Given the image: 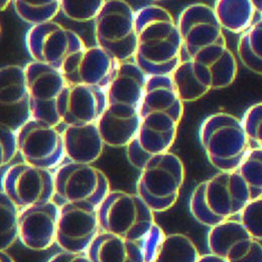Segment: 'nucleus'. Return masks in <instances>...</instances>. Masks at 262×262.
Instances as JSON below:
<instances>
[{
	"mask_svg": "<svg viewBox=\"0 0 262 262\" xmlns=\"http://www.w3.org/2000/svg\"><path fill=\"white\" fill-rule=\"evenodd\" d=\"M183 114L184 102L171 76H148L139 107V131L126 146L129 164L140 170L155 156L169 151Z\"/></svg>",
	"mask_w": 262,
	"mask_h": 262,
	"instance_id": "1",
	"label": "nucleus"
},
{
	"mask_svg": "<svg viewBox=\"0 0 262 262\" xmlns=\"http://www.w3.org/2000/svg\"><path fill=\"white\" fill-rule=\"evenodd\" d=\"M137 45L133 62L147 76L171 75L183 61L182 36L172 15L149 4L136 10Z\"/></svg>",
	"mask_w": 262,
	"mask_h": 262,
	"instance_id": "2",
	"label": "nucleus"
},
{
	"mask_svg": "<svg viewBox=\"0 0 262 262\" xmlns=\"http://www.w3.org/2000/svg\"><path fill=\"white\" fill-rule=\"evenodd\" d=\"M252 200L237 170L220 171L200 183L190 198V212L200 224L212 228L239 216Z\"/></svg>",
	"mask_w": 262,
	"mask_h": 262,
	"instance_id": "3",
	"label": "nucleus"
},
{
	"mask_svg": "<svg viewBox=\"0 0 262 262\" xmlns=\"http://www.w3.org/2000/svg\"><path fill=\"white\" fill-rule=\"evenodd\" d=\"M199 138L209 162L220 171L237 170L252 147L242 120L226 112L208 116Z\"/></svg>",
	"mask_w": 262,
	"mask_h": 262,
	"instance_id": "4",
	"label": "nucleus"
},
{
	"mask_svg": "<svg viewBox=\"0 0 262 262\" xmlns=\"http://www.w3.org/2000/svg\"><path fill=\"white\" fill-rule=\"evenodd\" d=\"M101 232L138 240L158 225L155 212L137 194L111 191L98 208Z\"/></svg>",
	"mask_w": 262,
	"mask_h": 262,
	"instance_id": "5",
	"label": "nucleus"
},
{
	"mask_svg": "<svg viewBox=\"0 0 262 262\" xmlns=\"http://www.w3.org/2000/svg\"><path fill=\"white\" fill-rule=\"evenodd\" d=\"M185 182V166L172 152L151 158L140 169L136 194L155 212L170 209L178 201Z\"/></svg>",
	"mask_w": 262,
	"mask_h": 262,
	"instance_id": "6",
	"label": "nucleus"
},
{
	"mask_svg": "<svg viewBox=\"0 0 262 262\" xmlns=\"http://www.w3.org/2000/svg\"><path fill=\"white\" fill-rule=\"evenodd\" d=\"M96 43L118 62L136 52V11L125 0H106L94 20Z\"/></svg>",
	"mask_w": 262,
	"mask_h": 262,
	"instance_id": "7",
	"label": "nucleus"
},
{
	"mask_svg": "<svg viewBox=\"0 0 262 262\" xmlns=\"http://www.w3.org/2000/svg\"><path fill=\"white\" fill-rule=\"evenodd\" d=\"M178 27L188 59H198L228 49L214 8L205 3L187 6L180 14Z\"/></svg>",
	"mask_w": 262,
	"mask_h": 262,
	"instance_id": "8",
	"label": "nucleus"
},
{
	"mask_svg": "<svg viewBox=\"0 0 262 262\" xmlns=\"http://www.w3.org/2000/svg\"><path fill=\"white\" fill-rule=\"evenodd\" d=\"M55 196L62 204L73 203L99 208L111 192L106 174L91 164L70 162L55 171Z\"/></svg>",
	"mask_w": 262,
	"mask_h": 262,
	"instance_id": "9",
	"label": "nucleus"
},
{
	"mask_svg": "<svg viewBox=\"0 0 262 262\" xmlns=\"http://www.w3.org/2000/svg\"><path fill=\"white\" fill-rule=\"evenodd\" d=\"M26 46L34 62L61 72L70 58L87 48L79 34L54 20L32 26L26 34Z\"/></svg>",
	"mask_w": 262,
	"mask_h": 262,
	"instance_id": "10",
	"label": "nucleus"
},
{
	"mask_svg": "<svg viewBox=\"0 0 262 262\" xmlns=\"http://www.w3.org/2000/svg\"><path fill=\"white\" fill-rule=\"evenodd\" d=\"M1 191L20 210L48 203L56 195L55 174L26 162L11 164L2 170Z\"/></svg>",
	"mask_w": 262,
	"mask_h": 262,
	"instance_id": "11",
	"label": "nucleus"
},
{
	"mask_svg": "<svg viewBox=\"0 0 262 262\" xmlns=\"http://www.w3.org/2000/svg\"><path fill=\"white\" fill-rule=\"evenodd\" d=\"M25 71L32 118L57 127L62 123L59 99L67 85L63 73L34 61L25 66Z\"/></svg>",
	"mask_w": 262,
	"mask_h": 262,
	"instance_id": "12",
	"label": "nucleus"
},
{
	"mask_svg": "<svg viewBox=\"0 0 262 262\" xmlns=\"http://www.w3.org/2000/svg\"><path fill=\"white\" fill-rule=\"evenodd\" d=\"M165 236L159 225L138 240L100 232L87 255L93 262H155Z\"/></svg>",
	"mask_w": 262,
	"mask_h": 262,
	"instance_id": "13",
	"label": "nucleus"
},
{
	"mask_svg": "<svg viewBox=\"0 0 262 262\" xmlns=\"http://www.w3.org/2000/svg\"><path fill=\"white\" fill-rule=\"evenodd\" d=\"M18 148L24 162L53 169L66 158L63 133L56 126L31 119L17 131Z\"/></svg>",
	"mask_w": 262,
	"mask_h": 262,
	"instance_id": "14",
	"label": "nucleus"
},
{
	"mask_svg": "<svg viewBox=\"0 0 262 262\" xmlns=\"http://www.w3.org/2000/svg\"><path fill=\"white\" fill-rule=\"evenodd\" d=\"M60 208L57 244L66 252L87 254L101 232L98 208L73 203Z\"/></svg>",
	"mask_w": 262,
	"mask_h": 262,
	"instance_id": "15",
	"label": "nucleus"
},
{
	"mask_svg": "<svg viewBox=\"0 0 262 262\" xmlns=\"http://www.w3.org/2000/svg\"><path fill=\"white\" fill-rule=\"evenodd\" d=\"M207 242L210 253L226 262H262L261 243L239 220L230 219L210 228Z\"/></svg>",
	"mask_w": 262,
	"mask_h": 262,
	"instance_id": "16",
	"label": "nucleus"
},
{
	"mask_svg": "<svg viewBox=\"0 0 262 262\" xmlns=\"http://www.w3.org/2000/svg\"><path fill=\"white\" fill-rule=\"evenodd\" d=\"M106 108L107 89L68 83L58 104L59 114L65 125L97 123Z\"/></svg>",
	"mask_w": 262,
	"mask_h": 262,
	"instance_id": "17",
	"label": "nucleus"
},
{
	"mask_svg": "<svg viewBox=\"0 0 262 262\" xmlns=\"http://www.w3.org/2000/svg\"><path fill=\"white\" fill-rule=\"evenodd\" d=\"M0 77L1 125L18 131L32 119L25 67L3 66Z\"/></svg>",
	"mask_w": 262,
	"mask_h": 262,
	"instance_id": "18",
	"label": "nucleus"
},
{
	"mask_svg": "<svg viewBox=\"0 0 262 262\" xmlns=\"http://www.w3.org/2000/svg\"><path fill=\"white\" fill-rule=\"evenodd\" d=\"M119 64L99 46L87 47L66 63L62 73L68 84L107 89Z\"/></svg>",
	"mask_w": 262,
	"mask_h": 262,
	"instance_id": "19",
	"label": "nucleus"
},
{
	"mask_svg": "<svg viewBox=\"0 0 262 262\" xmlns=\"http://www.w3.org/2000/svg\"><path fill=\"white\" fill-rule=\"evenodd\" d=\"M60 206L50 201L34 205L19 212V239L34 251H42L57 243Z\"/></svg>",
	"mask_w": 262,
	"mask_h": 262,
	"instance_id": "20",
	"label": "nucleus"
},
{
	"mask_svg": "<svg viewBox=\"0 0 262 262\" xmlns=\"http://www.w3.org/2000/svg\"><path fill=\"white\" fill-rule=\"evenodd\" d=\"M147 78L134 62H119L107 87V104L139 109Z\"/></svg>",
	"mask_w": 262,
	"mask_h": 262,
	"instance_id": "21",
	"label": "nucleus"
},
{
	"mask_svg": "<svg viewBox=\"0 0 262 262\" xmlns=\"http://www.w3.org/2000/svg\"><path fill=\"white\" fill-rule=\"evenodd\" d=\"M97 125L106 145L126 147L139 131V109L107 105Z\"/></svg>",
	"mask_w": 262,
	"mask_h": 262,
	"instance_id": "22",
	"label": "nucleus"
},
{
	"mask_svg": "<svg viewBox=\"0 0 262 262\" xmlns=\"http://www.w3.org/2000/svg\"><path fill=\"white\" fill-rule=\"evenodd\" d=\"M63 137L66 158L73 163L92 164L103 152L105 143L97 123L66 125Z\"/></svg>",
	"mask_w": 262,
	"mask_h": 262,
	"instance_id": "23",
	"label": "nucleus"
},
{
	"mask_svg": "<svg viewBox=\"0 0 262 262\" xmlns=\"http://www.w3.org/2000/svg\"><path fill=\"white\" fill-rule=\"evenodd\" d=\"M213 8L223 30L230 33L242 34L254 23L256 11L251 0H216Z\"/></svg>",
	"mask_w": 262,
	"mask_h": 262,
	"instance_id": "24",
	"label": "nucleus"
},
{
	"mask_svg": "<svg viewBox=\"0 0 262 262\" xmlns=\"http://www.w3.org/2000/svg\"><path fill=\"white\" fill-rule=\"evenodd\" d=\"M237 53L243 65L262 76V17L240 35Z\"/></svg>",
	"mask_w": 262,
	"mask_h": 262,
	"instance_id": "25",
	"label": "nucleus"
},
{
	"mask_svg": "<svg viewBox=\"0 0 262 262\" xmlns=\"http://www.w3.org/2000/svg\"><path fill=\"white\" fill-rule=\"evenodd\" d=\"M170 76L177 93L184 103L196 101L210 92L198 79L191 59L183 60Z\"/></svg>",
	"mask_w": 262,
	"mask_h": 262,
	"instance_id": "26",
	"label": "nucleus"
},
{
	"mask_svg": "<svg viewBox=\"0 0 262 262\" xmlns=\"http://www.w3.org/2000/svg\"><path fill=\"white\" fill-rule=\"evenodd\" d=\"M201 255L195 243L184 234L166 235L155 262H198Z\"/></svg>",
	"mask_w": 262,
	"mask_h": 262,
	"instance_id": "27",
	"label": "nucleus"
},
{
	"mask_svg": "<svg viewBox=\"0 0 262 262\" xmlns=\"http://www.w3.org/2000/svg\"><path fill=\"white\" fill-rule=\"evenodd\" d=\"M12 3L16 14L32 26L52 21L61 11V0H13Z\"/></svg>",
	"mask_w": 262,
	"mask_h": 262,
	"instance_id": "28",
	"label": "nucleus"
},
{
	"mask_svg": "<svg viewBox=\"0 0 262 262\" xmlns=\"http://www.w3.org/2000/svg\"><path fill=\"white\" fill-rule=\"evenodd\" d=\"M19 208L1 191V250H7L19 238Z\"/></svg>",
	"mask_w": 262,
	"mask_h": 262,
	"instance_id": "29",
	"label": "nucleus"
},
{
	"mask_svg": "<svg viewBox=\"0 0 262 262\" xmlns=\"http://www.w3.org/2000/svg\"><path fill=\"white\" fill-rule=\"evenodd\" d=\"M237 171L248 186L252 200L262 196V148L252 146Z\"/></svg>",
	"mask_w": 262,
	"mask_h": 262,
	"instance_id": "30",
	"label": "nucleus"
},
{
	"mask_svg": "<svg viewBox=\"0 0 262 262\" xmlns=\"http://www.w3.org/2000/svg\"><path fill=\"white\" fill-rule=\"evenodd\" d=\"M106 0H61V11L76 23L95 20Z\"/></svg>",
	"mask_w": 262,
	"mask_h": 262,
	"instance_id": "31",
	"label": "nucleus"
},
{
	"mask_svg": "<svg viewBox=\"0 0 262 262\" xmlns=\"http://www.w3.org/2000/svg\"><path fill=\"white\" fill-rule=\"evenodd\" d=\"M239 221L251 236L262 241V196L251 200L239 214Z\"/></svg>",
	"mask_w": 262,
	"mask_h": 262,
	"instance_id": "32",
	"label": "nucleus"
},
{
	"mask_svg": "<svg viewBox=\"0 0 262 262\" xmlns=\"http://www.w3.org/2000/svg\"><path fill=\"white\" fill-rule=\"evenodd\" d=\"M242 123L251 144L262 148V102L253 104L246 110Z\"/></svg>",
	"mask_w": 262,
	"mask_h": 262,
	"instance_id": "33",
	"label": "nucleus"
},
{
	"mask_svg": "<svg viewBox=\"0 0 262 262\" xmlns=\"http://www.w3.org/2000/svg\"><path fill=\"white\" fill-rule=\"evenodd\" d=\"M0 164L1 168H4L6 165H8L12 162V160L19 152L17 131L13 130L4 125H0Z\"/></svg>",
	"mask_w": 262,
	"mask_h": 262,
	"instance_id": "34",
	"label": "nucleus"
},
{
	"mask_svg": "<svg viewBox=\"0 0 262 262\" xmlns=\"http://www.w3.org/2000/svg\"><path fill=\"white\" fill-rule=\"evenodd\" d=\"M48 262H93L87 254L63 251L54 255Z\"/></svg>",
	"mask_w": 262,
	"mask_h": 262,
	"instance_id": "35",
	"label": "nucleus"
},
{
	"mask_svg": "<svg viewBox=\"0 0 262 262\" xmlns=\"http://www.w3.org/2000/svg\"><path fill=\"white\" fill-rule=\"evenodd\" d=\"M198 262H226L223 258L215 255V254H212V253H209V254H205V255H201L200 259Z\"/></svg>",
	"mask_w": 262,
	"mask_h": 262,
	"instance_id": "36",
	"label": "nucleus"
},
{
	"mask_svg": "<svg viewBox=\"0 0 262 262\" xmlns=\"http://www.w3.org/2000/svg\"><path fill=\"white\" fill-rule=\"evenodd\" d=\"M0 260L1 262H15V260L6 252V250H1Z\"/></svg>",
	"mask_w": 262,
	"mask_h": 262,
	"instance_id": "37",
	"label": "nucleus"
},
{
	"mask_svg": "<svg viewBox=\"0 0 262 262\" xmlns=\"http://www.w3.org/2000/svg\"><path fill=\"white\" fill-rule=\"evenodd\" d=\"M251 2L255 8V11L259 13L262 17V0H251Z\"/></svg>",
	"mask_w": 262,
	"mask_h": 262,
	"instance_id": "38",
	"label": "nucleus"
},
{
	"mask_svg": "<svg viewBox=\"0 0 262 262\" xmlns=\"http://www.w3.org/2000/svg\"><path fill=\"white\" fill-rule=\"evenodd\" d=\"M12 1H13V0H1V3H0V5H1V10L6 9Z\"/></svg>",
	"mask_w": 262,
	"mask_h": 262,
	"instance_id": "39",
	"label": "nucleus"
}]
</instances>
